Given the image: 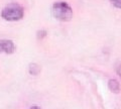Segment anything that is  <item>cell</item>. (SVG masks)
<instances>
[{"label": "cell", "mask_w": 121, "mask_h": 109, "mask_svg": "<svg viewBox=\"0 0 121 109\" xmlns=\"http://www.w3.org/2000/svg\"><path fill=\"white\" fill-rule=\"evenodd\" d=\"M52 14L56 20L70 21L73 17V9L65 1L55 2L52 6Z\"/></svg>", "instance_id": "cell-1"}, {"label": "cell", "mask_w": 121, "mask_h": 109, "mask_svg": "<svg viewBox=\"0 0 121 109\" xmlns=\"http://www.w3.org/2000/svg\"><path fill=\"white\" fill-rule=\"evenodd\" d=\"M24 15V9L18 3H10L1 11V17L7 21H18Z\"/></svg>", "instance_id": "cell-2"}, {"label": "cell", "mask_w": 121, "mask_h": 109, "mask_svg": "<svg viewBox=\"0 0 121 109\" xmlns=\"http://www.w3.org/2000/svg\"><path fill=\"white\" fill-rule=\"evenodd\" d=\"M15 51V46L12 40L10 39H0V54H13Z\"/></svg>", "instance_id": "cell-3"}, {"label": "cell", "mask_w": 121, "mask_h": 109, "mask_svg": "<svg viewBox=\"0 0 121 109\" xmlns=\"http://www.w3.org/2000/svg\"><path fill=\"white\" fill-rule=\"evenodd\" d=\"M108 88L113 93H119L120 91V83L115 79H110L108 82Z\"/></svg>", "instance_id": "cell-4"}, {"label": "cell", "mask_w": 121, "mask_h": 109, "mask_svg": "<svg viewBox=\"0 0 121 109\" xmlns=\"http://www.w3.org/2000/svg\"><path fill=\"white\" fill-rule=\"evenodd\" d=\"M40 66L37 65L35 63H32V64H29V67H28V72L30 75H33V76H36L40 73Z\"/></svg>", "instance_id": "cell-5"}, {"label": "cell", "mask_w": 121, "mask_h": 109, "mask_svg": "<svg viewBox=\"0 0 121 109\" xmlns=\"http://www.w3.org/2000/svg\"><path fill=\"white\" fill-rule=\"evenodd\" d=\"M47 31H37V39H43L44 36H47Z\"/></svg>", "instance_id": "cell-6"}, {"label": "cell", "mask_w": 121, "mask_h": 109, "mask_svg": "<svg viewBox=\"0 0 121 109\" xmlns=\"http://www.w3.org/2000/svg\"><path fill=\"white\" fill-rule=\"evenodd\" d=\"M110 2L117 8L121 9V0H110Z\"/></svg>", "instance_id": "cell-7"}, {"label": "cell", "mask_w": 121, "mask_h": 109, "mask_svg": "<svg viewBox=\"0 0 121 109\" xmlns=\"http://www.w3.org/2000/svg\"><path fill=\"white\" fill-rule=\"evenodd\" d=\"M116 73L121 78V63L117 64V66H116Z\"/></svg>", "instance_id": "cell-8"}, {"label": "cell", "mask_w": 121, "mask_h": 109, "mask_svg": "<svg viewBox=\"0 0 121 109\" xmlns=\"http://www.w3.org/2000/svg\"><path fill=\"white\" fill-rule=\"evenodd\" d=\"M29 109H40L39 106H31V107H30Z\"/></svg>", "instance_id": "cell-9"}]
</instances>
